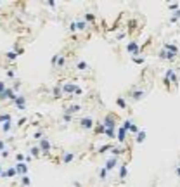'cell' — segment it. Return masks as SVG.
I'll return each mask as SVG.
<instances>
[{
    "label": "cell",
    "mask_w": 180,
    "mask_h": 187,
    "mask_svg": "<svg viewBox=\"0 0 180 187\" xmlns=\"http://www.w3.org/2000/svg\"><path fill=\"white\" fill-rule=\"evenodd\" d=\"M14 99H16V94L12 92L11 87H7L4 92H0V101H7L9 104H12V102H14Z\"/></svg>",
    "instance_id": "obj_11"
},
{
    "label": "cell",
    "mask_w": 180,
    "mask_h": 187,
    "mask_svg": "<svg viewBox=\"0 0 180 187\" xmlns=\"http://www.w3.org/2000/svg\"><path fill=\"white\" fill-rule=\"evenodd\" d=\"M132 63H135V64H146V57H142V56H135V57H132Z\"/></svg>",
    "instance_id": "obj_34"
},
{
    "label": "cell",
    "mask_w": 180,
    "mask_h": 187,
    "mask_svg": "<svg viewBox=\"0 0 180 187\" xmlns=\"http://www.w3.org/2000/svg\"><path fill=\"white\" fill-rule=\"evenodd\" d=\"M37 146L40 147L42 154H49V153H50V149H52V142H50V139H49V137H42V139L38 140Z\"/></svg>",
    "instance_id": "obj_8"
},
{
    "label": "cell",
    "mask_w": 180,
    "mask_h": 187,
    "mask_svg": "<svg viewBox=\"0 0 180 187\" xmlns=\"http://www.w3.org/2000/svg\"><path fill=\"white\" fill-rule=\"evenodd\" d=\"M45 5L50 7V9H56V2H54V0H49V2H45Z\"/></svg>",
    "instance_id": "obj_46"
},
{
    "label": "cell",
    "mask_w": 180,
    "mask_h": 187,
    "mask_svg": "<svg viewBox=\"0 0 180 187\" xmlns=\"http://www.w3.org/2000/svg\"><path fill=\"white\" fill-rule=\"evenodd\" d=\"M7 87H9V85H7L5 81H4V80H0V92H4V90L7 88Z\"/></svg>",
    "instance_id": "obj_45"
},
{
    "label": "cell",
    "mask_w": 180,
    "mask_h": 187,
    "mask_svg": "<svg viewBox=\"0 0 180 187\" xmlns=\"http://www.w3.org/2000/svg\"><path fill=\"white\" fill-rule=\"evenodd\" d=\"M61 92H63V95H81L83 88L76 85L74 81H64V83H61Z\"/></svg>",
    "instance_id": "obj_2"
},
{
    "label": "cell",
    "mask_w": 180,
    "mask_h": 187,
    "mask_svg": "<svg viewBox=\"0 0 180 187\" xmlns=\"http://www.w3.org/2000/svg\"><path fill=\"white\" fill-rule=\"evenodd\" d=\"M12 127H14L12 121H5V123H2V125H0V130H2L4 134H9V132L12 130Z\"/></svg>",
    "instance_id": "obj_27"
},
{
    "label": "cell",
    "mask_w": 180,
    "mask_h": 187,
    "mask_svg": "<svg viewBox=\"0 0 180 187\" xmlns=\"http://www.w3.org/2000/svg\"><path fill=\"white\" fill-rule=\"evenodd\" d=\"M7 78H9V80H14V78H16V70H7Z\"/></svg>",
    "instance_id": "obj_42"
},
{
    "label": "cell",
    "mask_w": 180,
    "mask_h": 187,
    "mask_svg": "<svg viewBox=\"0 0 180 187\" xmlns=\"http://www.w3.org/2000/svg\"><path fill=\"white\" fill-rule=\"evenodd\" d=\"M125 50H127L132 57H135V56H139V54H140V45H139L137 40H130V42L125 43Z\"/></svg>",
    "instance_id": "obj_7"
},
{
    "label": "cell",
    "mask_w": 180,
    "mask_h": 187,
    "mask_svg": "<svg viewBox=\"0 0 180 187\" xmlns=\"http://www.w3.org/2000/svg\"><path fill=\"white\" fill-rule=\"evenodd\" d=\"M94 132H95V134H99V135H102V134H104V127L99 123V125H95V127H94Z\"/></svg>",
    "instance_id": "obj_38"
},
{
    "label": "cell",
    "mask_w": 180,
    "mask_h": 187,
    "mask_svg": "<svg viewBox=\"0 0 180 187\" xmlns=\"http://www.w3.org/2000/svg\"><path fill=\"white\" fill-rule=\"evenodd\" d=\"M133 123H135V121H133L132 118H125V120H123V123L120 125V127H123V128L127 130V134L130 135V132H132V127H133Z\"/></svg>",
    "instance_id": "obj_19"
},
{
    "label": "cell",
    "mask_w": 180,
    "mask_h": 187,
    "mask_svg": "<svg viewBox=\"0 0 180 187\" xmlns=\"http://www.w3.org/2000/svg\"><path fill=\"white\" fill-rule=\"evenodd\" d=\"M28 156H31V158H40V156H42V151H40V147H38V146H31V147H30Z\"/></svg>",
    "instance_id": "obj_23"
},
{
    "label": "cell",
    "mask_w": 180,
    "mask_h": 187,
    "mask_svg": "<svg viewBox=\"0 0 180 187\" xmlns=\"http://www.w3.org/2000/svg\"><path fill=\"white\" fill-rule=\"evenodd\" d=\"M24 160H26V154H23V153H17L16 154V163H23Z\"/></svg>",
    "instance_id": "obj_40"
},
{
    "label": "cell",
    "mask_w": 180,
    "mask_h": 187,
    "mask_svg": "<svg viewBox=\"0 0 180 187\" xmlns=\"http://www.w3.org/2000/svg\"><path fill=\"white\" fill-rule=\"evenodd\" d=\"M50 64H52V68H64V64H66V57H64V54H56V56H52V59H50Z\"/></svg>",
    "instance_id": "obj_9"
},
{
    "label": "cell",
    "mask_w": 180,
    "mask_h": 187,
    "mask_svg": "<svg viewBox=\"0 0 180 187\" xmlns=\"http://www.w3.org/2000/svg\"><path fill=\"white\" fill-rule=\"evenodd\" d=\"M42 137H45V135H43V132H42V130H37V132L33 134V139H35V140H40V139H42Z\"/></svg>",
    "instance_id": "obj_41"
},
{
    "label": "cell",
    "mask_w": 180,
    "mask_h": 187,
    "mask_svg": "<svg viewBox=\"0 0 180 187\" xmlns=\"http://www.w3.org/2000/svg\"><path fill=\"white\" fill-rule=\"evenodd\" d=\"M175 173H177V175L180 177V166H177V168H175Z\"/></svg>",
    "instance_id": "obj_51"
},
{
    "label": "cell",
    "mask_w": 180,
    "mask_h": 187,
    "mask_svg": "<svg viewBox=\"0 0 180 187\" xmlns=\"http://www.w3.org/2000/svg\"><path fill=\"white\" fill-rule=\"evenodd\" d=\"M116 140H118V144H120V146L127 144V140H128L127 130L123 128V127H120V125H118V128H116Z\"/></svg>",
    "instance_id": "obj_12"
},
{
    "label": "cell",
    "mask_w": 180,
    "mask_h": 187,
    "mask_svg": "<svg viewBox=\"0 0 180 187\" xmlns=\"http://www.w3.org/2000/svg\"><path fill=\"white\" fill-rule=\"evenodd\" d=\"M107 175H109V173L106 171V168H104V166H102V168H99V178H101V180H106Z\"/></svg>",
    "instance_id": "obj_35"
},
{
    "label": "cell",
    "mask_w": 180,
    "mask_h": 187,
    "mask_svg": "<svg viewBox=\"0 0 180 187\" xmlns=\"http://www.w3.org/2000/svg\"><path fill=\"white\" fill-rule=\"evenodd\" d=\"M69 31H71V33H74V31H76V28H74V23H73V21L69 23Z\"/></svg>",
    "instance_id": "obj_49"
},
{
    "label": "cell",
    "mask_w": 180,
    "mask_h": 187,
    "mask_svg": "<svg viewBox=\"0 0 180 187\" xmlns=\"http://www.w3.org/2000/svg\"><path fill=\"white\" fill-rule=\"evenodd\" d=\"M168 9H170V11H171V12L178 11V9H180V4H178V2H173V4H168Z\"/></svg>",
    "instance_id": "obj_36"
},
{
    "label": "cell",
    "mask_w": 180,
    "mask_h": 187,
    "mask_svg": "<svg viewBox=\"0 0 180 187\" xmlns=\"http://www.w3.org/2000/svg\"><path fill=\"white\" fill-rule=\"evenodd\" d=\"M73 23H74V28H76V31H85V30H87V26H88V24H87V23L81 19V16L76 17V19H73Z\"/></svg>",
    "instance_id": "obj_18"
},
{
    "label": "cell",
    "mask_w": 180,
    "mask_h": 187,
    "mask_svg": "<svg viewBox=\"0 0 180 187\" xmlns=\"http://www.w3.org/2000/svg\"><path fill=\"white\" fill-rule=\"evenodd\" d=\"M50 92H52V95H54V97H61V95H63V92H61V83H57V85H54V87H52V90H50Z\"/></svg>",
    "instance_id": "obj_31"
},
{
    "label": "cell",
    "mask_w": 180,
    "mask_h": 187,
    "mask_svg": "<svg viewBox=\"0 0 180 187\" xmlns=\"http://www.w3.org/2000/svg\"><path fill=\"white\" fill-rule=\"evenodd\" d=\"M73 114H69V113H63V116H61V120H63V123H71L73 121Z\"/></svg>",
    "instance_id": "obj_32"
},
{
    "label": "cell",
    "mask_w": 180,
    "mask_h": 187,
    "mask_svg": "<svg viewBox=\"0 0 180 187\" xmlns=\"http://www.w3.org/2000/svg\"><path fill=\"white\" fill-rule=\"evenodd\" d=\"M178 166H180V165H178Z\"/></svg>",
    "instance_id": "obj_53"
},
{
    "label": "cell",
    "mask_w": 180,
    "mask_h": 187,
    "mask_svg": "<svg viewBox=\"0 0 180 187\" xmlns=\"http://www.w3.org/2000/svg\"><path fill=\"white\" fill-rule=\"evenodd\" d=\"M133 137H135V142H137V144H142L144 140L147 139V132H146V130H139V134L137 135H133Z\"/></svg>",
    "instance_id": "obj_20"
},
{
    "label": "cell",
    "mask_w": 180,
    "mask_h": 187,
    "mask_svg": "<svg viewBox=\"0 0 180 187\" xmlns=\"http://www.w3.org/2000/svg\"><path fill=\"white\" fill-rule=\"evenodd\" d=\"M101 125L104 127V137H107V139L114 140L116 139V128H118V120L114 114H111V113H107L106 116L102 118Z\"/></svg>",
    "instance_id": "obj_1"
},
{
    "label": "cell",
    "mask_w": 180,
    "mask_h": 187,
    "mask_svg": "<svg viewBox=\"0 0 180 187\" xmlns=\"http://www.w3.org/2000/svg\"><path fill=\"white\" fill-rule=\"evenodd\" d=\"M2 170H4V165H2V163H0V173H2Z\"/></svg>",
    "instance_id": "obj_52"
},
{
    "label": "cell",
    "mask_w": 180,
    "mask_h": 187,
    "mask_svg": "<svg viewBox=\"0 0 180 187\" xmlns=\"http://www.w3.org/2000/svg\"><path fill=\"white\" fill-rule=\"evenodd\" d=\"M118 166H120V158H116V156H107L106 161H104V168H106L107 173L118 170Z\"/></svg>",
    "instance_id": "obj_6"
},
{
    "label": "cell",
    "mask_w": 180,
    "mask_h": 187,
    "mask_svg": "<svg viewBox=\"0 0 180 187\" xmlns=\"http://www.w3.org/2000/svg\"><path fill=\"white\" fill-rule=\"evenodd\" d=\"M9 156H11V149H9V147H5L4 151H0V158L5 160V158H9Z\"/></svg>",
    "instance_id": "obj_37"
},
{
    "label": "cell",
    "mask_w": 180,
    "mask_h": 187,
    "mask_svg": "<svg viewBox=\"0 0 180 187\" xmlns=\"http://www.w3.org/2000/svg\"><path fill=\"white\" fill-rule=\"evenodd\" d=\"M114 144H102L101 147H99V149H97V153H99V154H104V153H109V151H111V147Z\"/></svg>",
    "instance_id": "obj_28"
},
{
    "label": "cell",
    "mask_w": 180,
    "mask_h": 187,
    "mask_svg": "<svg viewBox=\"0 0 180 187\" xmlns=\"http://www.w3.org/2000/svg\"><path fill=\"white\" fill-rule=\"evenodd\" d=\"M5 121H12V114L11 113H2V114H0V125L5 123Z\"/></svg>",
    "instance_id": "obj_30"
},
{
    "label": "cell",
    "mask_w": 180,
    "mask_h": 187,
    "mask_svg": "<svg viewBox=\"0 0 180 187\" xmlns=\"http://www.w3.org/2000/svg\"><path fill=\"white\" fill-rule=\"evenodd\" d=\"M80 111H81V106H80V104H71V106L66 107V111H64V113H69V114H73V116H74V114L80 113Z\"/></svg>",
    "instance_id": "obj_22"
},
{
    "label": "cell",
    "mask_w": 180,
    "mask_h": 187,
    "mask_svg": "<svg viewBox=\"0 0 180 187\" xmlns=\"http://www.w3.org/2000/svg\"><path fill=\"white\" fill-rule=\"evenodd\" d=\"M11 88H12V92H14V94H21V83H19V81H14V83H12L11 85Z\"/></svg>",
    "instance_id": "obj_33"
},
{
    "label": "cell",
    "mask_w": 180,
    "mask_h": 187,
    "mask_svg": "<svg viewBox=\"0 0 180 187\" xmlns=\"http://www.w3.org/2000/svg\"><path fill=\"white\" fill-rule=\"evenodd\" d=\"M28 120H26V116H23V118H19V120H17V127H21V125H24V123H26Z\"/></svg>",
    "instance_id": "obj_44"
},
{
    "label": "cell",
    "mask_w": 180,
    "mask_h": 187,
    "mask_svg": "<svg viewBox=\"0 0 180 187\" xmlns=\"http://www.w3.org/2000/svg\"><path fill=\"white\" fill-rule=\"evenodd\" d=\"M73 187H81V182H78V180H74V182H73Z\"/></svg>",
    "instance_id": "obj_50"
},
{
    "label": "cell",
    "mask_w": 180,
    "mask_h": 187,
    "mask_svg": "<svg viewBox=\"0 0 180 187\" xmlns=\"http://www.w3.org/2000/svg\"><path fill=\"white\" fill-rule=\"evenodd\" d=\"M163 49L164 50H168V52H171V54H175V56H178L180 54V50H178V47H177V43L175 42H164Z\"/></svg>",
    "instance_id": "obj_16"
},
{
    "label": "cell",
    "mask_w": 180,
    "mask_h": 187,
    "mask_svg": "<svg viewBox=\"0 0 180 187\" xmlns=\"http://www.w3.org/2000/svg\"><path fill=\"white\" fill-rule=\"evenodd\" d=\"M74 160H76V153H73V151H66V153H63V156H61V163H63V165H69V163H73Z\"/></svg>",
    "instance_id": "obj_13"
},
{
    "label": "cell",
    "mask_w": 180,
    "mask_h": 187,
    "mask_svg": "<svg viewBox=\"0 0 180 187\" xmlns=\"http://www.w3.org/2000/svg\"><path fill=\"white\" fill-rule=\"evenodd\" d=\"M78 125H80V128L85 130V132H90V130H94V127H95V121H94V118L92 116H81L78 120Z\"/></svg>",
    "instance_id": "obj_5"
},
{
    "label": "cell",
    "mask_w": 180,
    "mask_h": 187,
    "mask_svg": "<svg viewBox=\"0 0 180 187\" xmlns=\"http://www.w3.org/2000/svg\"><path fill=\"white\" fill-rule=\"evenodd\" d=\"M128 177V165L127 163H120V166H118V178L120 180H127Z\"/></svg>",
    "instance_id": "obj_15"
},
{
    "label": "cell",
    "mask_w": 180,
    "mask_h": 187,
    "mask_svg": "<svg viewBox=\"0 0 180 187\" xmlns=\"http://www.w3.org/2000/svg\"><path fill=\"white\" fill-rule=\"evenodd\" d=\"M158 57H159V61H164V59H166V50H164L163 47L159 49V52H158Z\"/></svg>",
    "instance_id": "obj_39"
},
{
    "label": "cell",
    "mask_w": 180,
    "mask_h": 187,
    "mask_svg": "<svg viewBox=\"0 0 180 187\" xmlns=\"http://www.w3.org/2000/svg\"><path fill=\"white\" fill-rule=\"evenodd\" d=\"M146 95H147V90H146V88H139V87H133L132 90L128 92V99H130L132 102L142 101Z\"/></svg>",
    "instance_id": "obj_4"
},
{
    "label": "cell",
    "mask_w": 180,
    "mask_h": 187,
    "mask_svg": "<svg viewBox=\"0 0 180 187\" xmlns=\"http://www.w3.org/2000/svg\"><path fill=\"white\" fill-rule=\"evenodd\" d=\"M81 19H83L87 24H88V23H94L95 21V14H94V12H85L83 16H81Z\"/></svg>",
    "instance_id": "obj_25"
},
{
    "label": "cell",
    "mask_w": 180,
    "mask_h": 187,
    "mask_svg": "<svg viewBox=\"0 0 180 187\" xmlns=\"http://www.w3.org/2000/svg\"><path fill=\"white\" fill-rule=\"evenodd\" d=\"M125 37H127V31H120V33H116V40H123Z\"/></svg>",
    "instance_id": "obj_43"
},
{
    "label": "cell",
    "mask_w": 180,
    "mask_h": 187,
    "mask_svg": "<svg viewBox=\"0 0 180 187\" xmlns=\"http://www.w3.org/2000/svg\"><path fill=\"white\" fill-rule=\"evenodd\" d=\"M109 153H111L109 156H116V158H121V154H125V153H127V149H125L123 146H113Z\"/></svg>",
    "instance_id": "obj_17"
},
{
    "label": "cell",
    "mask_w": 180,
    "mask_h": 187,
    "mask_svg": "<svg viewBox=\"0 0 180 187\" xmlns=\"http://www.w3.org/2000/svg\"><path fill=\"white\" fill-rule=\"evenodd\" d=\"M164 85H178V73L175 68H166L163 75Z\"/></svg>",
    "instance_id": "obj_3"
},
{
    "label": "cell",
    "mask_w": 180,
    "mask_h": 187,
    "mask_svg": "<svg viewBox=\"0 0 180 187\" xmlns=\"http://www.w3.org/2000/svg\"><path fill=\"white\" fill-rule=\"evenodd\" d=\"M14 168H16V173L17 177H23V175H28V171H30V166H28V163H16L14 165Z\"/></svg>",
    "instance_id": "obj_14"
},
{
    "label": "cell",
    "mask_w": 180,
    "mask_h": 187,
    "mask_svg": "<svg viewBox=\"0 0 180 187\" xmlns=\"http://www.w3.org/2000/svg\"><path fill=\"white\" fill-rule=\"evenodd\" d=\"M5 147H7V142L5 140H0V151H4Z\"/></svg>",
    "instance_id": "obj_48"
},
{
    "label": "cell",
    "mask_w": 180,
    "mask_h": 187,
    "mask_svg": "<svg viewBox=\"0 0 180 187\" xmlns=\"http://www.w3.org/2000/svg\"><path fill=\"white\" fill-rule=\"evenodd\" d=\"M5 57H7V61L14 63V61H16V59L19 57V56H17V54L14 52V50H7V52H5Z\"/></svg>",
    "instance_id": "obj_29"
},
{
    "label": "cell",
    "mask_w": 180,
    "mask_h": 187,
    "mask_svg": "<svg viewBox=\"0 0 180 187\" xmlns=\"http://www.w3.org/2000/svg\"><path fill=\"white\" fill-rule=\"evenodd\" d=\"M171 16H173L175 19H178V21H180V9H178V11H175V12H171Z\"/></svg>",
    "instance_id": "obj_47"
},
{
    "label": "cell",
    "mask_w": 180,
    "mask_h": 187,
    "mask_svg": "<svg viewBox=\"0 0 180 187\" xmlns=\"http://www.w3.org/2000/svg\"><path fill=\"white\" fill-rule=\"evenodd\" d=\"M116 106L120 107V109H127V107H128L127 97H123V95H118V97H116Z\"/></svg>",
    "instance_id": "obj_21"
},
{
    "label": "cell",
    "mask_w": 180,
    "mask_h": 187,
    "mask_svg": "<svg viewBox=\"0 0 180 187\" xmlns=\"http://www.w3.org/2000/svg\"><path fill=\"white\" fill-rule=\"evenodd\" d=\"M12 106L16 107L17 111H24L26 109V95H23V94H17L14 102H12Z\"/></svg>",
    "instance_id": "obj_10"
},
{
    "label": "cell",
    "mask_w": 180,
    "mask_h": 187,
    "mask_svg": "<svg viewBox=\"0 0 180 187\" xmlns=\"http://www.w3.org/2000/svg\"><path fill=\"white\" fill-rule=\"evenodd\" d=\"M76 70H78V71H87V70H88V63L83 61V59L76 61Z\"/></svg>",
    "instance_id": "obj_26"
},
{
    "label": "cell",
    "mask_w": 180,
    "mask_h": 187,
    "mask_svg": "<svg viewBox=\"0 0 180 187\" xmlns=\"http://www.w3.org/2000/svg\"><path fill=\"white\" fill-rule=\"evenodd\" d=\"M19 184H21V187H30L31 185V178H30V175L19 177Z\"/></svg>",
    "instance_id": "obj_24"
}]
</instances>
